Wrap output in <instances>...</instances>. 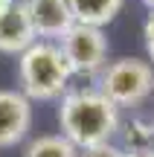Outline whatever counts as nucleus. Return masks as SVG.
I'll use <instances>...</instances> for the list:
<instances>
[{
	"instance_id": "obj_1",
	"label": "nucleus",
	"mask_w": 154,
	"mask_h": 157,
	"mask_svg": "<svg viewBox=\"0 0 154 157\" xmlns=\"http://www.w3.org/2000/svg\"><path fill=\"white\" fill-rule=\"evenodd\" d=\"M119 108L102 96L96 87L67 90L58 102V125L61 134L79 151L105 146L119 134Z\"/></svg>"
},
{
	"instance_id": "obj_2",
	"label": "nucleus",
	"mask_w": 154,
	"mask_h": 157,
	"mask_svg": "<svg viewBox=\"0 0 154 157\" xmlns=\"http://www.w3.org/2000/svg\"><path fill=\"white\" fill-rule=\"evenodd\" d=\"M70 70L55 41H35L17 56V84L29 102H52L70 90Z\"/></svg>"
},
{
	"instance_id": "obj_3",
	"label": "nucleus",
	"mask_w": 154,
	"mask_h": 157,
	"mask_svg": "<svg viewBox=\"0 0 154 157\" xmlns=\"http://www.w3.org/2000/svg\"><path fill=\"white\" fill-rule=\"evenodd\" d=\"M96 82V90L116 108H137L154 93V67L143 58H116L105 64Z\"/></svg>"
},
{
	"instance_id": "obj_4",
	"label": "nucleus",
	"mask_w": 154,
	"mask_h": 157,
	"mask_svg": "<svg viewBox=\"0 0 154 157\" xmlns=\"http://www.w3.org/2000/svg\"><path fill=\"white\" fill-rule=\"evenodd\" d=\"M58 47H61L73 76H99L108 64V38L99 26L76 23L58 41Z\"/></svg>"
},
{
	"instance_id": "obj_5",
	"label": "nucleus",
	"mask_w": 154,
	"mask_h": 157,
	"mask_svg": "<svg viewBox=\"0 0 154 157\" xmlns=\"http://www.w3.org/2000/svg\"><path fill=\"white\" fill-rule=\"evenodd\" d=\"M26 12L38 41H55L58 44L76 26V17L70 12L67 0H29Z\"/></svg>"
},
{
	"instance_id": "obj_6",
	"label": "nucleus",
	"mask_w": 154,
	"mask_h": 157,
	"mask_svg": "<svg viewBox=\"0 0 154 157\" xmlns=\"http://www.w3.org/2000/svg\"><path fill=\"white\" fill-rule=\"evenodd\" d=\"M32 128V102L21 90H0V148H12Z\"/></svg>"
},
{
	"instance_id": "obj_7",
	"label": "nucleus",
	"mask_w": 154,
	"mask_h": 157,
	"mask_svg": "<svg viewBox=\"0 0 154 157\" xmlns=\"http://www.w3.org/2000/svg\"><path fill=\"white\" fill-rule=\"evenodd\" d=\"M38 41L32 29V21H29L26 3H12L9 12L0 17V52L3 56H21L29 47Z\"/></svg>"
},
{
	"instance_id": "obj_8",
	"label": "nucleus",
	"mask_w": 154,
	"mask_h": 157,
	"mask_svg": "<svg viewBox=\"0 0 154 157\" xmlns=\"http://www.w3.org/2000/svg\"><path fill=\"white\" fill-rule=\"evenodd\" d=\"M119 140L122 151H151L154 148V117L148 113H131L128 119L119 122Z\"/></svg>"
},
{
	"instance_id": "obj_9",
	"label": "nucleus",
	"mask_w": 154,
	"mask_h": 157,
	"mask_svg": "<svg viewBox=\"0 0 154 157\" xmlns=\"http://www.w3.org/2000/svg\"><path fill=\"white\" fill-rule=\"evenodd\" d=\"M67 6H70V12H73L76 23L102 29L105 23H111L122 12L125 0H67Z\"/></svg>"
},
{
	"instance_id": "obj_10",
	"label": "nucleus",
	"mask_w": 154,
	"mask_h": 157,
	"mask_svg": "<svg viewBox=\"0 0 154 157\" xmlns=\"http://www.w3.org/2000/svg\"><path fill=\"white\" fill-rule=\"evenodd\" d=\"M81 151L58 131V134H41L26 146L23 157H79Z\"/></svg>"
},
{
	"instance_id": "obj_11",
	"label": "nucleus",
	"mask_w": 154,
	"mask_h": 157,
	"mask_svg": "<svg viewBox=\"0 0 154 157\" xmlns=\"http://www.w3.org/2000/svg\"><path fill=\"white\" fill-rule=\"evenodd\" d=\"M79 157H125L119 146H114V143H105V146H93V148H85Z\"/></svg>"
},
{
	"instance_id": "obj_12",
	"label": "nucleus",
	"mask_w": 154,
	"mask_h": 157,
	"mask_svg": "<svg viewBox=\"0 0 154 157\" xmlns=\"http://www.w3.org/2000/svg\"><path fill=\"white\" fill-rule=\"evenodd\" d=\"M143 44H145V52H148V64L154 67V12H148L143 23Z\"/></svg>"
},
{
	"instance_id": "obj_13",
	"label": "nucleus",
	"mask_w": 154,
	"mask_h": 157,
	"mask_svg": "<svg viewBox=\"0 0 154 157\" xmlns=\"http://www.w3.org/2000/svg\"><path fill=\"white\" fill-rule=\"evenodd\" d=\"M12 3H15V0H0V17L9 12V6H12Z\"/></svg>"
},
{
	"instance_id": "obj_14",
	"label": "nucleus",
	"mask_w": 154,
	"mask_h": 157,
	"mask_svg": "<svg viewBox=\"0 0 154 157\" xmlns=\"http://www.w3.org/2000/svg\"><path fill=\"white\" fill-rule=\"evenodd\" d=\"M125 157H154V148H151V151H131V154H125Z\"/></svg>"
},
{
	"instance_id": "obj_15",
	"label": "nucleus",
	"mask_w": 154,
	"mask_h": 157,
	"mask_svg": "<svg viewBox=\"0 0 154 157\" xmlns=\"http://www.w3.org/2000/svg\"><path fill=\"white\" fill-rule=\"evenodd\" d=\"M145 6H148V12H154V0H143Z\"/></svg>"
},
{
	"instance_id": "obj_16",
	"label": "nucleus",
	"mask_w": 154,
	"mask_h": 157,
	"mask_svg": "<svg viewBox=\"0 0 154 157\" xmlns=\"http://www.w3.org/2000/svg\"><path fill=\"white\" fill-rule=\"evenodd\" d=\"M17 3H29V0H17Z\"/></svg>"
}]
</instances>
